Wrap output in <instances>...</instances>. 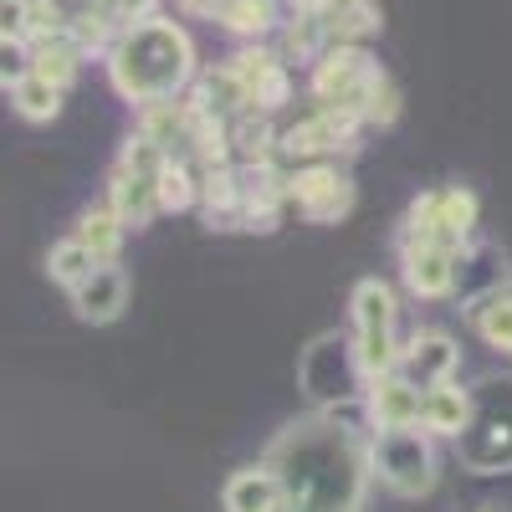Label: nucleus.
<instances>
[{"mask_svg":"<svg viewBox=\"0 0 512 512\" xmlns=\"http://www.w3.org/2000/svg\"><path fill=\"white\" fill-rule=\"evenodd\" d=\"M369 441L374 431L338 420V410L287 420L262 456L282 482V512H364L374 482Z\"/></svg>","mask_w":512,"mask_h":512,"instance_id":"f257e3e1","label":"nucleus"},{"mask_svg":"<svg viewBox=\"0 0 512 512\" xmlns=\"http://www.w3.org/2000/svg\"><path fill=\"white\" fill-rule=\"evenodd\" d=\"M103 62H108L113 93L139 108L159 98H185V88L195 82V47L185 26L159 21V16L123 26Z\"/></svg>","mask_w":512,"mask_h":512,"instance_id":"f03ea898","label":"nucleus"},{"mask_svg":"<svg viewBox=\"0 0 512 512\" xmlns=\"http://www.w3.org/2000/svg\"><path fill=\"white\" fill-rule=\"evenodd\" d=\"M456 461L466 472H512V374H487L472 384V415L456 436Z\"/></svg>","mask_w":512,"mask_h":512,"instance_id":"7ed1b4c3","label":"nucleus"},{"mask_svg":"<svg viewBox=\"0 0 512 512\" xmlns=\"http://www.w3.org/2000/svg\"><path fill=\"white\" fill-rule=\"evenodd\" d=\"M297 384L308 390V400L318 410H338V405H364L369 374L359 364L354 333H323L303 349L297 359Z\"/></svg>","mask_w":512,"mask_h":512,"instance_id":"20e7f679","label":"nucleus"},{"mask_svg":"<svg viewBox=\"0 0 512 512\" xmlns=\"http://www.w3.org/2000/svg\"><path fill=\"white\" fill-rule=\"evenodd\" d=\"M369 461H374V482L395 497H425L436 487V436L425 425L374 431Z\"/></svg>","mask_w":512,"mask_h":512,"instance_id":"39448f33","label":"nucleus"},{"mask_svg":"<svg viewBox=\"0 0 512 512\" xmlns=\"http://www.w3.org/2000/svg\"><path fill=\"white\" fill-rule=\"evenodd\" d=\"M477 195L466 185H446V190H425L410 210H405V226H400V246H420V241H436L451 251H466L477 241Z\"/></svg>","mask_w":512,"mask_h":512,"instance_id":"423d86ee","label":"nucleus"},{"mask_svg":"<svg viewBox=\"0 0 512 512\" xmlns=\"http://www.w3.org/2000/svg\"><path fill=\"white\" fill-rule=\"evenodd\" d=\"M395 292L384 287L379 277H364L349 297V318H354V349H359V364L364 374H395L400 369V333H395Z\"/></svg>","mask_w":512,"mask_h":512,"instance_id":"0eeeda50","label":"nucleus"},{"mask_svg":"<svg viewBox=\"0 0 512 512\" xmlns=\"http://www.w3.org/2000/svg\"><path fill=\"white\" fill-rule=\"evenodd\" d=\"M379 62L354 47V41H333V47L313 62V98L318 103H333V108H349L364 118L369 108V93H374V82H379Z\"/></svg>","mask_w":512,"mask_h":512,"instance_id":"6e6552de","label":"nucleus"},{"mask_svg":"<svg viewBox=\"0 0 512 512\" xmlns=\"http://www.w3.org/2000/svg\"><path fill=\"white\" fill-rule=\"evenodd\" d=\"M359 128H364L359 113L318 103L303 123H292L287 134H282V159L313 164V159H333V154H354L359 149Z\"/></svg>","mask_w":512,"mask_h":512,"instance_id":"1a4fd4ad","label":"nucleus"},{"mask_svg":"<svg viewBox=\"0 0 512 512\" xmlns=\"http://www.w3.org/2000/svg\"><path fill=\"white\" fill-rule=\"evenodd\" d=\"M297 216L313 221V226H333L354 210V180L338 169L333 159H313V164H297L292 169V185H287Z\"/></svg>","mask_w":512,"mask_h":512,"instance_id":"9d476101","label":"nucleus"},{"mask_svg":"<svg viewBox=\"0 0 512 512\" xmlns=\"http://www.w3.org/2000/svg\"><path fill=\"white\" fill-rule=\"evenodd\" d=\"M420 405H425V390H420V384H410L400 369L395 374H374L369 390H364V420H369V431L420 425Z\"/></svg>","mask_w":512,"mask_h":512,"instance_id":"9b49d317","label":"nucleus"},{"mask_svg":"<svg viewBox=\"0 0 512 512\" xmlns=\"http://www.w3.org/2000/svg\"><path fill=\"white\" fill-rule=\"evenodd\" d=\"M236 77L246 82V93H251V108H287L292 103V72H287V57L272 52V47H241L231 57Z\"/></svg>","mask_w":512,"mask_h":512,"instance_id":"f8f14e48","label":"nucleus"},{"mask_svg":"<svg viewBox=\"0 0 512 512\" xmlns=\"http://www.w3.org/2000/svg\"><path fill=\"white\" fill-rule=\"evenodd\" d=\"M456 256L451 246H436V241H420V246H400V272H405V287L425 303H441V297L456 292Z\"/></svg>","mask_w":512,"mask_h":512,"instance_id":"ddd939ff","label":"nucleus"},{"mask_svg":"<svg viewBox=\"0 0 512 512\" xmlns=\"http://www.w3.org/2000/svg\"><path fill=\"white\" fill-rule=\"evenodd\" d=\"M139 134L154 139L169 159H190L195 144V103L190 98H159L139 108Z\"/></svg>","mask_w":512,"mask_h":512,"instance_id":"4468645a","label":"nucleus"},{"mask_svg":"<svg viewBox=\"0 0 512 512\" xmlns=\"http://www.w3.org/2000/svg\"><path fill=\"white\" fill-rule=\"evenodd\" d=\"M461 364V349L451 344L446 333L425 328V333H410L405 338V354H400V374L410 384H420V390H431V384H446Z\"/></svg>","mask_w":512,"mask_h":512,"instance_id":"2eb2a0df","label":"nucleus"},{"mask_svg":"<svg viewBox=\"0 0 512 512\" xmlns=\"http://www.w3.org/2000/svg\"><path fill=\"white\" fill-rule=\"evenodd\" d=\"M72 308L82 323H113L128 308V272L118 262H103L88 282L72 287Z\"/></svg>","mask_w":512,"mask_h":512,"instance_id":"dca6fc26","label":"nucleus"},{"mask_svg":"<svg viewBox=\"0 0 512 512\" xmlns=\"http://www.w3.org/2000/svg\"><path fill=\"white\" fill-rule=\"evenodd\" d=\"M497 287H512V282H507V256H502V246L472 241V246L456 256V292H451V297H461V303L472 308L477 297H487V292H497Z\"/></svg>","mask_w":512,"mask_h":512,"instance_id":"f3484780","label":"nucleus"},{"mask_svg":"<svg viewBox=\"0 0 512 512\" xmlns=\"http://www.w3.org/2000/svg\"><path fill=\"white\" fill-rule=\"evenodd\" d=\"M221 507L226 512H282V482L267 461L241 466V472L226 477L221 487Z\"/></svg>","mask_w":512,"mask_h":512,"instance_id":"a211bd4d","label":"nucleus"},{"mask_svg":"<svg viewBox=\"0 0 512 512\" xmlns=\"http://www.w3.org/2000/svg\"><path fill=\"white\" fill-rule=\"evenodd\" d=\"M108 205L118 210V221H123L128 231H144V226L159 216V180L128 175V169L113 164V175H108Z\"/></svg>","mask_w":512,"mask_h":512,"instance_id":"6ab92c4d","label":"nucleus"},{"mask_svg":"<svg viewBox=\"0 0 512 512\" xmlns=\"http://www.w3.org/2000/svg\"><path fill=\"white\" fill-rule=\"evenodd\" d=\"M88 62V52L77 47V36L72 31H52V36H36L31 47H26V67L41 72L47 82H57V88H72V77L77 67Z\"/></svg>","mask_w":512,"mask_h":512,"instance_id":"aec40b11","label":"nucleus"},{"mask_svg":"<svg viewBox=\"0 0 512 512\" xmlns=\"http://www.w3.org/2000/svg\"><path fill=\"white\" fill-rule=\"evenodd\" d=\"M466 415H472V390H456V384H431L420 405V425L431 431L436 441H456L466 431Z\"/></svg>","mask_w":512,"mask_h":512,"instance_id":"412c9836","label":"nucleus"},{"mask_svg":"<svg viewBox=\"0 0 512 512\" xmlns=\"http://www.w3.org/2000/svg\"><path fill=\"white\" fill-rule=\"evenodd\" d=\"M190 103L210 108V113H221V118H241L251 108V93H246V82L236 77V67H210L190 82Z\"/></svg>","mask_w":512,"mask_h":512,"instance_id":"4be33fe9","label":"nucleus"},{"mask_svg":"<svg viewBox=\"0 0 512 512\" xmlns=\"http://www.w3.org/2000/svg\"><path fill=\"white\" fill-rule=\"evenodd\" d=\"M466 318H472V328H477V338L487 349L512 354V287H497V292L477 297V303L466 308Z\"/></svg>","mask_w":512,"mask_h":512,"instance_id":"5701e85b","label":"nucleus"},{"mask_svg":"<svg viewBox=\"0 0 512 512\" xmlns=\"http://www.w3.org/2000/svg\"><path fill=\"white\" fill-rule=\"evenodd\" d=\"M6 88H11L16 113L31 118V123H52V118L62 113V93H67V88H57V82H47V77L31 72V67H26L16 82H6Z\"/></svg>","mask_w":512,"mask_h":512,"instance_id":"b1692460","label":"nucleus"},{"mask_svg":"<svg viewBox=\"0 0 512 512\" xmlns=\"http://www.w3.org/2000/svg\"><path fill=\"white\" fill-rule=\"evenodd\" d=\"M72 236H77L82 246H88V251L98 256V262H118L128 226L118 221V210H113V205H103V210H82L77 226H72Z\"/></svg>","mask_w":512,"mask_h":512,"instance_id":"393cba45","label":"nucleus"},{"mask_svg":"<svg viewBox=\"0 0 512 512\" xmlns=\"http://www.w3.org/2000/svg\"><path fill=\"white\" fill-rule=\"evenodd\" d=\"M323 21H328V36L333 41H369L379 36V11H374V0H328L323 6Z\"/></svg>","mask_w":512,"mask_h":512,"instance_id":"a878e982","label":"nucleus"},{"mask_svg":"<svg viewBox=\"0 0 512 512\" xmlns=\"http://www.w3.org/2000/svg\"><path fill=\"white\" fill-rule=\"evenodd\" d=\"M216 21L236 36H251V41H262L272 26H277V0H221V11Z\"/></svg>","mask_w":512,"mask_h":512,"instance_id":"bb28decb","label":"nucleus"},{"mask_svg":"<svg viewBox=\"0 0 512 512\" xmlns=\"http://www.w3.org/2000/svg\"><path fill=\"white\" fill-rule=\"evenodd\" d=\"M98 267H103V262H98V256L82 246L77 236H67V241H57V246L47 251V272H52V282H62L67 292H72L77 282H88Z\"/></svg>","mask_w":512,"mask_h":512,"instance_id":"cd10ccee","label":"nucleus"},{"mask_svg":"<svg viewBox=\"0 0 512 512\" xmlns=\"http://www.w3.org/2000/svg\"><path fill=\"white\" fill-rule=\"evenodd\" d=\"M200 205V169L190 159H169L159 175V210H195Z\"/></svg>","mask_w":512,"mask_h":512,"instance_id":"c85d7f7f","label":"nucleus"},{"mask_svg":"<svg viewBox=\"0 0 512 512\" xmlns=\"http://www.w3.org/2000/svg\"><path fill=\"white\" fill-rule=\"evenodd\" d=\"M0 36L6 47H31V0H0Z\"/></svg>","mask_w":512,"mask_h":512,"instance_id":"c756f323","label":"nucleus"},{"mask_svg":"<svg viewBox=\"0 0 512 512\" xmlns=\"http://www.w3.org/2000/svg\"><path fill=\"white\" fill-rule=\"evenodd\" d=\"M400 118V88H395V82L390 77H379L374 82V93H369V108H364V123H395Z\"/></svg>","mask_w":512,"mask_h":512,"instance_id":"7c9ffc66","label":"nucleus"},{"mask_svg":"<svg viewBox=\"0 0 512 512\" xmlns=\"http://www.w3.org/2000/svg\"><path fill=\"white\" fill-rule=\"evenodd\" d=\"M103 6L123 21V26H134V21H149L159 11V0H103Z\"/></svg>","mask_w":512,"mask_h":512,"instance_id":"2f4dec72","label":"nucleus"},{"mask_svg":"<svg viewBox=\"0 0 512 512\" xmlns=\"http://www.w3.org/2000/svg\"><path fill=\"white\" fill-rule=\"evenodd\" d=\"M180 6H185L190 16H216V11H221V0H180Z\"/></svg>","mask_w":512,"mask_h":512,"instance_id":"473e14b6","label":"nucleus"}]
</instances>
